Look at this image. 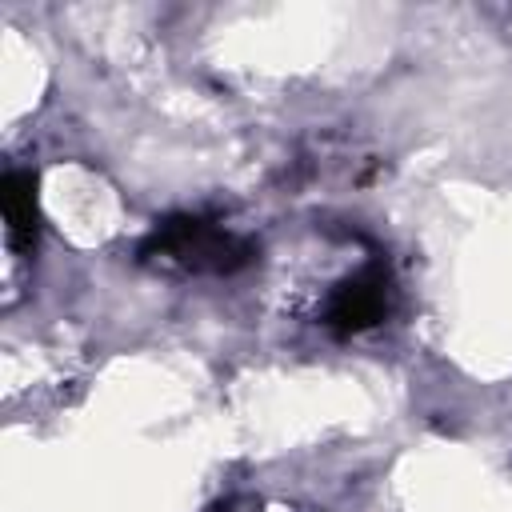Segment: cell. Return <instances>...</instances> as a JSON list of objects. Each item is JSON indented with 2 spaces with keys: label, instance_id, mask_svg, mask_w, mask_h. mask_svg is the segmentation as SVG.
Returning <instances> with one entry per match:
<instances>
[{
  "label": "cell",
  "instance_id": "cell-1",
  "mask_svg": "<svg viewBox=\"0 0 512 512\" xmlns=\"http://www.w3.org/2000/svg\"><path fill=\"white\" fill-rule=\"evenodd\" d=\"M144 256H164L176 260L192 272H236L252 260V244L216 228L204 216H168L164 224H156V232L144 244Z\"/></svg>",
  "mask_w": 512,
  "mask_h": 512
},
{
  "label": "cell",
  "instance_id": "cell-2",
  "mask_svg": "<svg viewBox=\"0 0 512 512\" xmlns=\"http://www.w3.org/2000/svg\"><path fill=\"white\" fill-rule=\"evenodd\" d=\"M388 308H392V280L380 264H368L364 272H356L340 288H332V296L324 304V324L336 336H352V332L380 324L388 316Z\"/></svg>",
  "mask_w": 512,
  "mask_h": 512
},
{
  "label": "cell",
  "instance_id": "cell-3",
  "mask_svg": "<svg viewBox=\"0 0 512 512\" xmlns=\"http://www.w3.org/2000/svg\"><path fill=\"white\" fill-rule=\"evenodd\" d=\"M0 204L8 220V236L20 248L36 244V180L32 172H8L0 184Z\"/></svg>",
  "mask_w": 512,
  "mask_h": 512
}]
</instances>
